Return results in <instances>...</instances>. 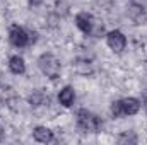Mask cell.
<instances>
[{"mask_svg": "<svg viewBox=\"0 0 147 145\" xmlns=\"http://www.w3.org/2000/svg\"><path fill=\"white\" fill-rule=\"evenodd\" d=\"M38 63H39L41 72L45 73L46 77H50V79H57L58 77V73H60V63H58V60L53 55H50V53L43 55Z\"/></svg>", "mask_w": 147, "mask_h": 145, "instance_id": "obj_1", "label": "cell"}, {"mask_svg": "<svg viewBox=\"0 0 147 145\" xmlns=\"http://www.w3.org/2000/svg\"><path fill=\"white\" fill-rule=\"evenodd\" d=\"M79 126L86 132H98L99 130V119L91 114L89 111H80L79 113Z\"/></svg>", "mask_w": 147, "mask_h": 145, "instance_id": "obj_2", "label": "cell"}, {"mask_svg": "<svg viewBox=\"0 0 147 145\" xmlns=\"http://www.w3.org/2000/svg\"><path fill=\"white\" fill-rule=\"evenodd\" d=\"M9 38H10V43H12L14 46H19V48L26 46V44L29 43V39H31V36H29L22 28H19V26H12V28H10Z\"/></svg>", "mask_w": 147, "mask_h": 145, "instance_id": "obj_3", "label": "cell"}, {"mask_svg": "<svg viewBox=\"0 0 147 145\" xmlns=\"http://www.w3.org/2000/svg\"><path fill=\"white\" fill-rule=\"evenodd\" d=\"M125 44H127V39H125V36L120 31H111V33H108V46H110L113 51H116V53L123 51L125 50Z\"/></svg>", "mask_w": 147, "mask_h": 145, "instance_id": "obj_4", "label": "cell"}, {"mask_svg": "<svg viewBox=\"0 0 147 145\" xmlns=\"http://www.w3.org/2000/svg\"><path fill=\"white\" fill-rule=\"evenodd\" d=\"M75 22H77V28H79L80 31H84V33H91V31H92L94 19H92L91 14H87V12H80V14H77Z\"/></svg>", "mask_w": 147, "mask_h": 145, "instance_id": "obj_5", "label": "cell"}, {"mask_svg": "<svg viewBox=\"0 0 147 145\" xmlns=\"http://www.w3.org/2000/svg\"><path fill=\"white\" fill-rule=\"evenodd\" d=\"M128 15H130V19L135 21L137 24H142V22L146 21V12H144V9H142L140 5H137V3H134V5L128 7Z\"/></svg>", "mask_w": 147, "mask_h": 145, "instance_id": "obj_6", "label": "cell"}, {"mask_svg": "<svg viewBox=\"0 0 147 145\" xmlns=\"http://www.w3.org/2000/svg\"><path fill=\"white\" fill-rule=\"evenodd\" d=\"M121 108H123V114H135L140 109V103L134 97H127L121 101Z\"/></svg>", "mask_w": 147, "mask_h": 145, "instance_id": "obj_7", "label": "cell"}, {"mask_svg": "<svg viewBox=\"0 0 147 145\" xmlns=\"http://www.w3.org/2000/svg\"><path fill=\"white\" fill-rule=\"evenodd\" d=\"M34 138H36L38 142L46 144V142H51L53 133H51V130H48V128H45V126H38L36 130H34Z\"/></svg>", "mask_w": 147, "mask_h": 145, "instance_id": "obj_8", "label": "cell"}, {"mask_svg": "<svg viewBox=\"0 0 147 145\" xmlns=\"http://www.w3.org/2000/svg\"><path fill=\"white\" fill-rule=\"evenodd\" d=\"M58 99H60V103L65 106V108H69V106H72L74 99H75V94H74V89L72 87H65L62 92H60V96H58Z\"/></svg>", "mask_w": 147, "mask_h": 145, "instance_id": "obj_9", "label": "cell"}, {"mask_svg": "<svg viewBox=\"0 0 147 145\" xmlns=\"http://www.w3.org/2000/svg\"><path fill=\"white\" fill-rule=\"evenodd\" d=\"M9 67L14 73H24L26 70V65H24V60L21 56H12L10 62H9Z\"/></svg>", "mask_w": 147, "mask_h": 145, "instance_id": "obj_10", "label": "cell"}, {"mask_svg": "<svg viewBox=\"0 0 147 145\" xmlns=\"http://www.w3.org/2000/svg\"><path fill=\"white\" fill-rule=\"evenodd\" d=\"M29 103H31L33 106H41V104L48 103V97H46L41 91H36V92H33V94L29 96Z\"/></svg>", "mask_w": 147, "mask_h": 145, "instance_id": "obj_11", "label": "cell"}, {"mask_svg": "<svg viewBox=\"0 0 147 145\" xmlns=\"http://www.w3.org/2000/svg\"><path fill=\"white\" fill-rule=\"evenodd\" d=\"M74 67H75V70H77L79 73H89L91 70H92L91 65H89L87 62H75Z\"/></svg>", "mask_w": 147, "mask_h": 145, "instance_id": "obj_12", "label": "cell"}, {"mask_svg": "<svg viewBox=\"0 0 147 145\" xmlns=\"http://www.w3.org/2000/svg\"><path fill=\"white\" fill-rule=\"evenodd\" d=\"M118 142H120V144H135V142H137V137H135L132 132H130V133H123Z\"/></svg>", "mask_w": 147, "mask_h": 145, "instance_id": "obj_13", "label": "cell"}, {"mask_svg": "<svg viewBox=\"0 0 147 145\" xmlns=\"http://www.w3.org/2000/svg\"><path fill=\"white\" fill-rule=\"evenodd\" d=\"M111 113L118 118V116H121L123 114V108H121V101H116V103H113V106H111Z\"/></svg>", "mask_w": 147, "mask_h": 145, "instance_id": "obj_14", "label": "cell"}, {"mask_svg": "<svg viewBox=\"0 0 147 145\" xmlns=\"http://www.w3.org/2000/svg\"><path fill=\"white\" fill-rule=\"evenodd\" d=\"M29 2H31L33 5H39V3H41V0H29Z\"/></svg>", "mask_w": 147, "mask_h": 145, "instance_id": "obj_15", "label": "cell"}, {"mask_svg": "<svg viewBox=\"0 0 147 145\" xmlns=\"http://www.w3.org/2000/svg\"><path fill=\"white\" fill-rule=\"evenodd\" d=\"M144 104H146V111H147V94H146V99H144Z\"/></svg>", "mask_w": 147, "mask_h": 145, "instance_id": "obj_16", "label": "cell"}, {"mask_svg": "<svg viewBox=\"0 0 147 145\" xmlns=\"http://www.w3.org/2000/svg\"><path fill=\"white\" fill-rule=\"evenodd\" d=\"M0 138H2V128H0Z\"/></svg>", "mask_w": 147, "mask_h": 145, "instance_id": "obj_17", "label": "cell"}]
</instances>
